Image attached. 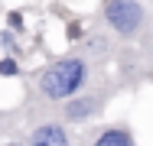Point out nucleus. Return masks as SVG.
<instances>
[{
    "label": "nucleus",
    "mask_w": 153,
    "mask_h": 146,
    "mask_svg": "<svg viewBox=\"0 0 153 146\" xmlns=\"http://www.w3.org/2000/svg\"><path fill=\"white\" fill-rule=\"evenodd\" d=\"M85 85H88V62L82 55L59 58L39 75V94L49 101H72L75 94H82Z\"/></svg>",
    "instance_id": "1"
},
{
    "label": "nucleus",
    "mask_w": 153,
    "mask_h": 146,
    "mask_svg": "<svg viewBox=\"0 0 153 146\" xmlns=\"http://www.w3.org/2000/svg\"><path fill=\"white\" fill-rule=\"evenodd\" d=\"M7 146H30V143H7Z\"/></svg>",
    "instance_id": "9"
},
{
    "label": "nucleus",
    "mask_w": 153,
    "mask_h": 146,
    "mask_svg": "<svg viewBox=\"0 0 153 146\" xmlns=\"http://www.w3.org/2000/svg\"><path fill=\"white\" fill-rule=\"evenodd\" d=\"M30 146H68V133L59 123H42L30 136Z\"/></svg>",
    "instance_id": "5"
},
{
    "label": "nucleus",
    "mask_w": 153,
    "mask_h": 146,
    "mask_svg": "<svg viewBox=\"0 0 153 146\" xmlns=\"http://www.w3.org/2000/svg\"><path fill=\"white\" fill-rule=\"evenodd\" d=\"M7 23H10V29H23V13H16V10H13V13L7 16Z\"/></svg>",
    "instance_id": "7"
},
{
    "label": "nucleus",
    "mask_w": 153,
    "mask_h": 146,
    "mask_svg": "<svg viewBox=\"0 0 153 146\" xmlns=\"http://www.w3.org/2000/svg\"><path fill=\"white\" fill-rule=\"evenodd\" d=\"M16 72H20L16 58H0V75H3V78H13Z\"/></svg>",
    "instance_id": "6"
},
{
    "label": "nucleus",
    "mask_w": 153,
    "mask_h": 146,
    "mask_svg": "<svg viewBox=\"0 0 153 146\" xmlns=\"http://www.w3.org/2000/svg\"><path fill=\"white\" fill-rule=\"evenodd\" d=\"M101 111V97H94V94H75L68 104H65V120H72V123H82V120H88Z\"/></svg>",
    "instance_id": "4"
},
{
    "label": "nucleus",
    "mask_w": 153,
    "mask_h": 146,
    "mask_svg": "<svg viewBox=\"0 0 153 146\" xmlns=\"http://www.w3.org/2000/svg\"><path fill=\"white\" fill-rule=\"evenodd\" d=\"M68 39H82V29L75 26V23H72V26H68Z\"/></svg>",
    "instance_id": "8"
},
{
    "label": "nucleus",
    "mask_w": 153,
    "mask_h": 146,
    "mask_svg": "<svg viewBox=\"0 0 153 146\" xmlns=\"http://www.w3.org/2000/svg\"><path fill=\"white\" fill-rule=\"evenodd\" d=\"M104 20L121 39H134V36H140V29L147 23V10L140 0H108Z\"/></svg>",
    "instance_id": "2"
},
{
    "label": "nucleus",
    "mask_w": 153,
    "mask_h": 146,
    "mask_svg": "<svg viewBox=\"0 0 153 146\" xmlns=\"http://www.w3.org/2000/svg\"><path fill=\"white\" fill-rule=\"evenodd\" d=\"M88 146H137V140L124 123H111V127H101L88 140Z\"/></svg>",
    "instance_id": "3"
}]
</instances>
